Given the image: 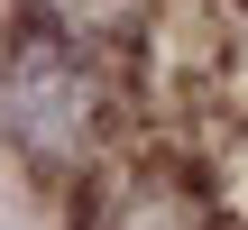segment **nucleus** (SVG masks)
Masks as SVG:
<instances>
[{"mask_svg":"<svg viewBox=\"0 0 248 230\" xmlns=\"http://www.w3.org/2000/svg\"><path fill=\"white\" fill-rule=\"evenodd\" d=\"M28 18L83 37V46H120L129 37V0H28Z\"/></svg>","mask_w":248,"mask_h":230,"instance_id":"nucleus-3","label":"nucleus"},{"mask_svg":"<svg viewBox=\"0 0 248 230\" xmlns=\"http://www.w3.org/2000/svg\"><path fill=\"white\" fill-rule=\"evenodd\" d=\"M120 129V46H83L64 28L18 18L0 46V138L37 175H92L110 166Z\"/></svg>","mask_w":248,"mask_h":230,"instance_id":"nucleus-1","label":"nucleus"},{"mask_svg":"<svg viewBox=\"0 0 248 230\" xmlns=\"http://www.w3.org/2000/svg\"><path fill=\"white\" fill-rule=\"evenodd\" d=\"M83 230H221V212H212V194H202L184 166L110 157V166H92Z\"/></svg>","mask_w":248,"mask_h":230,"instance_id":"nucleus-2","label":"nucleus"}]
</instances>
